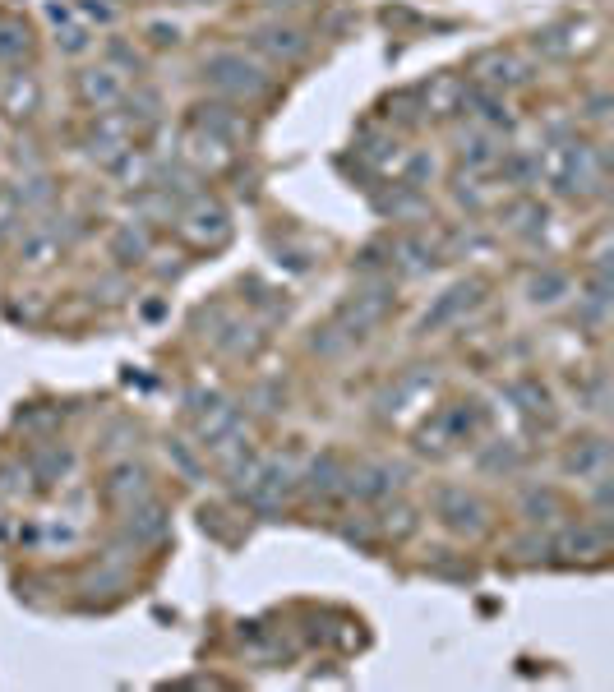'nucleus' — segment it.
<instances>
[{
    "label": "nucleus",
    "instance_id": "f257e3e1",
    "mask_svg": "<svg viewBox=\"0 0 614 692\" xmlns=\"http://www.w3.org/2000/svg\"><path fill=\"white\" fill-rule=\"evenodd\" d=\"M204 79L227 97H259L268 88V74L259 60H250L245 51H217L208 56L204 65Z\"/></svg>",
    "mask_w": 614,
    "mask_h": 692
},
{
    "label": "nucleus",
    "instance_id": "f03ea898",
    "mask_svg": "<svg viewBox=\"0 0 614 692\" xmlns=\"http://www.w3.org/2000/svg\"><path fill=\"white\" fill-rule=\"evenodd\" d=\"M388 314V296L384 291H361V296H351L347 305H342V328H347V337H365L370 328H379Z\"/></svg>",
    "mask_w": 614,
    "mask_h": 692
},
{
    "label": "nucleus",
    "instance_id": "7ed1b4c3",
    "mask_svg": "<svg viewBox=\"0 0 614 692\" xmlns=\"http://www.w3.org/2000/svg\"><path fill=\"white\" fill-rule=\"evenodd\" d=\"M181 236H185V240H194V245L222 240V236H227V213H222L217 203L194 199V208L185 213V222H181Z\"/></svg>",
    "mask_w": 614,
    "mask_h": 692
},
{
    "label": "nucleus",
    "instance_id": "20e7f679",
    "mask_svg": "<svg viewBox=\"0 0 614 692\" xmlns=\"http://www.w3.org/2000/svg\"><path fill=\"white\" fill-rule=\"evenodd\" d=\"M254 47L264 51V56H273V60H301L305 56V37L296 33V28H287V24H264V28H254Z\"/></svg>",
    "mask_w": 614,
    "mask_h": 692
},
{
    "label": "nucleus",
    "instance_id": "39448f33",
    "mask_svg": "<svg viewBox=\"0 0 614 692\" xmlns=\"http://www.w3.org/2000/svg\"><path fill=\"white\" fill-rule=\"evenodd\" d=\"M79 97H84L88 107H97V111L116 107V102L125 97L121 74H116V70H88V74H79Z\"/></svg>",
    "mask_w": 614,
    "mask_h": 692
},
{
    "label": "nucleus",
    "instance_id": "423d86ee",
    "mask_svg": "<svg viewBox=\"0 0 614 692\" xmlns=\"http://www.w3.org/2000/svg\"><path fill=\"white\" fill-rule=\"evenodd\" d=\"M199 130L227 144V139H241L245 134V120L236 116V111H227V107H199Z\"/></svg>",
    "mask_w": 614,
    "mask_h": 692
},
{
    "label": "nucleus",
    "instance_id": "0eeeda50",
    "mask_svg": "<svg viewBox=\"0 0 614 692\" xmlns=\"http://www.w3.org/2000/svg\"><path fill=\"white\" fill-rule=\"evenodd\" d=\"M476 74H481V79H485L490 88H499V84H518V79H527L518 60L504 56V51H490V56L476 60Z\"/></svg>",
    "mask_w": 614,
    "mask_h": 692
},
{
    "label": "nucleus",
    "instance_id": "6e6552de",
    "mask_svg": "<svg viewBox=\"0 0 614 692\" xmlns=\"http://www.w3.org/2000/svg\"><path fill=\"white\" fill-rule=\"evenodd\" d=\"M444 522L453 526V531H476V526H481V503L467 499L462 490H448L444 494Z\"/></svg>",
    "mask_w": 614,
    "mask_h": 692
},
{
    "label": "nucleus",
    "instance_id": "1a4fd4ad",
    "mask_svg": "<svg viewBox=\"0 0 614 692\" xmlns=\"http://www.w3.org/2000/svg\"><path fill=\"white\" fill-rule=\"evenodd\" d=\"M194 162V167H208V171H217V167H227V144L222 139H213V134H190V153H185Z\"/></svg>",
    "mask_w": 614,
    "mask_h": 692
},
{
    "label": "nucleus",
    "instance_id": "9d476101",
    "mask_svg": "<svg viewBox=\"0 0 614 692\" xmlns=\"http://www.w3.org/2000/svg\"><path fill=\"white\" fill-rule=\"evenodd\" d=\"M111 254H116L121 263H139L148 254V236L130 222V227H121L116 236H111Z\"/></svg>",
    "mask_w": 614,
    "mask_h": 692
},
{
    "label": "nucleus",
    "instance_id": "9b49d317",
    "mask_svg": "<svg viewBox=\"0 0 614 692\" xmlns=\"http://www.w3.org/2000/svg\"><path fill=\"white\" fill-rule=\"evenodd\" d=\"M33 107H37V84L33 79H28V74L10 79V84H5V111H10V116H28Z\"/></svg>",
    "mask_w": 614,
    "mask_h": 692
},
{
    "label": "nucleus",
    "instance_id": "f8f14e48",
    "mask_svg": "<svg viewBox=\"0 0 614 692\" xmlns=\"http://www.w3.org/2000/svg\"><path fill=\"white\" fill-rule=\"evenodd\" d=\"M107 494H111V499H130V494H134V499H144V494H148V476L139 471V466H121V471L111 476Z\"/></svg>",
    "mask_w": 614,
    "mask_h": 692
},
{
    "label": "nucleus",
    "instance_id": "ddd939ff",
    "mask_svg": "<svg viewBox=\"0 0 614 692\" xmlns=\"http://www.w3.org/2000/svg\"><path fill=\"white\" fill-rule=\"evenodd\" d=\"M471 300H476V287H453L444 300H439V310H434V319H425V328H430V323H444V319H458V314L467 310Z\"/></svg>",
    "mask_w": 614,
    "mask_h": 692
},
{
    "label": "nucleus",
    "instance_id": "4468645a",
    "mask_svg": "<svg viewBox=\"0 0 614 692\" xmlns=\"http://www.w3.org/2000/svg\"><path fill=\"white\" fill-rule=\"evenodd\" d=\"M462 157H467L471 167H494V162H499V148H494V139H485V134H476V139H471V144H462Z\"/></svg>",
    "mask_w": 614,
    "mask_h": 692
},
{
    "label": "nucleus",
    "instance_id": "2eb2a0df",
    "mask_svg": "<svg viewBox=\"0 0 614 692\" xmlns=\"http://www.w3.org/2000/svg\"><path fill=\"white\" fill-rule=\"evenodd\" d=\"M28 51V28L24 24H0V60H14Z\"/></svg>",
    "mask_w": 614,
    "mask_h": 692
},
{
    "label": "nucleus",
    "instance_id": "dca6fc26",
    "mask_svg": "<svg viewBox=\"0 0 614 692\" xmlns=\"http://www.w3.org/2000/svg\"><path fill=\"white\" fill-rule=\"evenodd\" d=\"M554 291H568V282L559 273H545V277H536V282H531V300H536V305H550V300H559Z\"/></svg>",
    "mask_w": 614,
    "mask_h": 692
},
{
    "label": "nucleus",
    "instance_id": "f3484780",
    "mask_svg": "<svg viewBox=\"0 0 614 692\" xmlns=\"http://www.w3.org/2000/svg\"><path fill=\"white\" fill-rule=\"evenodd\" d=\"M333 476H338V462H333V457H324V462H314V471H310V490L328 494V490H333Z\"/></svg>",
    "mask_w": 614,
    "mask_h": 692
},
{
    "label": "nucleus",
    "instance_id": "a211bd4d",
    "mask_svg": "<svg viewBox=\"0 0 614 692\" xmlns=\"http://www.w3.org/2000/svg\"><path fill=\"white\" fill-rule=\"evenodd\" d=\"M61 47L65 51H84L88 47V28H65V33H61Z\"/></svg>",
    "mask_w": 614,
    "mask_h": 692
},
{
    "label": "nucleus",
    "instance_id": "6ab92c4d",
    "mask_svg": "<svg viewBox=\"0 0 614 692\" xmlns=\"http://www.w3.org/2000/svg\"><path fill=\"white\" fill-rule=\"evenodd\" d=\"M153 42H176V28H162V24H153Z\"/></svg>",
    "mask_w": 614,
    "mask_h": 692
},
{
    "label": "nucleus",
    "instance_id": "aec40b11",
    "mask_svg": "<svg viewBox=\"0 0 614 692\" xmlns=\"http://www.w3.org/2000/svg\"><path fill=\"white\" fill-rule=\"evenodd\" d=\"M268 10H296V5H305V0H264Z\"/></svg>",
    "mask_w": 614,
    "mask_h": 692
},
{
    "label": "nucleus",
    "instance_id": "412c9836",
    "mask_svg": "<svg viewBox=\"0 0 614 692\" xmlns=\"http://www.w3.org/2000/svg\"><path fill=\"white\" fill-rule=\"evenodd\" d=\"M84 10H88V14H97V19H111V10H107V5H97V0H88Z\"/></svg>",
    "mask_w": 614,
    "mask_h": 692
}]
</instances>
